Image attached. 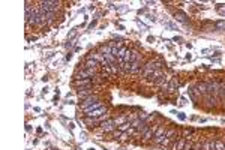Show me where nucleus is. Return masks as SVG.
Listing matches in <instances>:
<instances>
[{"label": "nucleus", "mask_w": 225, "mask_h": 150, "mask_svg": "<svg viewBox=\"0 0 225 150\" xmlns=\"http://www.w3.org/2000/svg\"><path fill=\"white\" fill-rule=\"evenodd\" d=\"M215 26H216L218 30H225V21H218Z\"/></svg>", "instance_id": "obj_23"}, {"label": "nucleus", "mask_w": 225, "mask_h": 150, "mask_svg": "<svg viewBox=\"0 0 225 150\" xmlns=\"http://www.w3.org/2000/svg\"><path fill=\"white\" fill-rule=\"evenodd\" d=\"M218 12H219L221 15H225V5H219V6H218Z\"/></svg>", "instance_id": "obj_26"}, {"label": "nucleus", "mask_w": 225, "mask_h": 150, "mask_svg": "<svg viewBox=\"0 0 225 150\" xmlns=\"http://www.w3.org/2000/svg\"><path fill=\"white\" fill-rule=\"evenodd\" d=\"M147 117H149V114H146V113H143V114H140V117H138V119H141V120L144 122V120H146Z\"/></svg>", "instance_id": "obj_29"}, {"label": "nucleus", "mask_w": 225, "mask_h": 150, "mask_svg": "<svg viewBox=\"0 0 225 150\" xmlns=\"http://www.w3.org/2000/svg\"><path fill=\"white\" fill-rule=\"evenodd\" d=\"M84 123L89 125V126H96V125L101 123V120H99V119H93V117H86V119H84Z\"/></svg>", "instance_id": "obj_12"}, {"label": "nucleus", "mask_w": 225, "mask_h": 150, "mask_svg": "<svg viewBox=\"0 0 225 150\" xmlns=\"http://www.w3.org/2000/svg\"><path fill=\"white\" fill-rule=\"evenodd\" d=\"M74 81H77V80H87V78H90V75H89V72H87V69H78L77 71V74L74 75Z\"/></svg>", "instance_id": "obj_6"}, {"label": "nucleus", "mask_w": 225, "mask_h": 150, "mask_svg": "<svg viewBox=\"0 0 225 150\" xmlns=\"http://www.w3.org/2000/svg\"><path fill=\"white\" fill-rule=\"evenodd\" d=\"M77 33H78V30H77V29H74V30H72V32L68 35V39H74V38L77 36Z\"/></svg>", "instance_id": "obj_25"}, {"label": "nucleus", "mask_w": 225, "mask_h": 150, "mask_svg": "<svg viewBox=\"0 0 225 150\" xmlns=\"http://www.w3.org/2000/svg\"><path fill=\"white\" fill-rule=\"evenodd\" d=\"M74 86H77L78 89H83V87H93L92 78H87V80H77V81H74Z\"/></svg>", "instance_id": "obj_5"}, {"label": "nucleus", "mask_w": 225, "mask_h": 150, "mask_svg": "<svg viewBox=\"0 0 225 150\" xmlns=\"http://www.w3.org/2000/svg\"><path fill=\"white\" fill-rule=\"evenodd\" d=\"M161 77H162V71H161V69H156V71H155V72H153V74H152L149 78H150V80L155 83V81H156V80H159Z\"/></svg>", "instance_id": "obj_15"}, {"label": "nucleus", "mask_w": 225, "mask_h": 150, "mask_svg": "<svg viewBox=\"0 0 225 150\" xmlns=\"http://www.w3.org/2000/svg\"><path fill=\"white\" fill-rule=\"evenodd\" d=\"M99 66V62H96L95 59H92V57H87V60H86V66L84 68H90V69H96Z\"/></svg>", "instance_id": "obj_8"}, {"label": "nucleus", "mask_w": 225, "mask_h": 150, "mask_svg": "<svg viewBox=\"0 0 225 150\" xmlns=\"http://www.w3.org/2000/svg\"><path fill=\"white\" fill-rule=\"evenodd\" d=\"M224 150H225V149H224Z\"/></svg>", "instance_id": "obj_31"}, {"label": "nucleus", "mask_w": 225, "mask_h": 150, "mask_svg": "<svg viewBox=\"0 0 225 150\" xmlns=\"http://www.w3.org/2000/svg\"><path fill=\"white\" fill-rule=\"evenodd\" d=\"M185 146H186V141L185 140H179V143L173 144V150H183Z\"/></svg>", "instance_id": "obj_14"}, {"label": "nucleus", "mask_w": 225, "mask_h": 150, "mask_svg": "<svg viewBox=\"0 0 225 150\" xmlns=\"http://www.w3.org/2000/svg\"><path fill=\"white\" fill-rule=\"evenodd\" d=\"M104 113H107V108H99V110H95V111H92V113H87V117H93V119H99L101 117V114H104Z\"/></svg>", "instance_id": "obj_7"}, {"label": "nucleus", "mask_w": 225, "mask_h": 150, "mask_svg": "<svg viewBox=\"0 0 225 150\" xmlns=\"http://www.w3.org/2000/svg\"><path fill=\"white\" fill-rule=\"evenodd\" d=\"M174 134H176V131H174V129H171V131H167V134H165V137H167V138H170V137H173Z\"/></svg>", "instance_id": "obj_28"}, {"label": "nucleus", "mask_w": 225, "mask_h": 150, "mask_svg": "<svg viewBox=\"0 0 225 150\" xmlns=\"http://www.w3.org/2000/svg\"><path fill=\"white\" fill-rule=\"evenodd\" d=\"M224 149H225V143L221 140H216L215 141V150H224Z\"/></svg>", "instance_id": "obj_18"}, {"label": "nucleus", "mask_w": 225, "mask_h": 150, "mask_svg": "<svg viewBox=\"0 0 225 150\" xmlns=\"http://www.w3.org/2000/svg\"><path fill=\"white\" fill-rule=\"evenodd\" d=\"M165 134H167V131H165V126H161V128L156 131L155 137H162V135H165Z\"/></svg>", "instance_id": "obj_22"}, {"label": "nucleus", "mask_w": 225, "mask_h": 150, "mask_svg": "<svg viewBox=\"0 0 225 150\" xmlns=\"http://www.w3.org/2000/svg\"><path fill=\"white\" fill-rule=\"evenodd\" d=\"M143 123H144V122H143L141 119H135L134 122H131V126H132V128H138V126H141Z\"/></svg>", "instance_id": "obj_21"}, {"label": "nucleus", "mask_w": 225, "mask_h": 150, "mask_svg": "<svg viewBox=\"0 0 225 150\" xmlns=\"http://www.w3.org/2000/svg\"><path fill=\"white\" fill-rule=\"evenodd\" d=\"M153 134H155V128H149V131L143 135V137H144V141H149V140L153 137Z\"/></svg>", "instance_id": "obj_17"}, {"label": "nucleus", "mask_w": 225, "mask_h": 150, "mask_svg": "<svg viewBox=\"0 0 225 150\" xmlns=\"http://www.w3.org/2000/svg\"><path fill=\"white\" fill-rule=\"evenodd\" d=\"M102 131L104 132H113V131H114L116 129V122L114 120H111V119H108V120H105V122H102Z\"/></svg>", "instance_id": "obj_3"}, {"label": "nucleus", "mask_w": 225, "mask_h": 150, "mask_svg": "<svg viewBox=\"0 0 225 150\" xmlns=\"http://www.w3.org/2000/svg\"><path fill=\"white\" fill-rule=\"evenodd\" d=\"M156 69H158L156 62H153V60L147 62V63H146V66L143 68V77H150V75L156 71Z\"/></svg>", "instance_id": "obj_1"}, {"label": "nucleus", "mask_w": 225, "mask_h": 150, "mask_svg": "<svg viewBox=\"0 0 225 150\" xmlns=\"http://www.w3.org/2000/svg\"><path fill=\"white\" fill-rule=\"evenodd\" d=\"M128 119H129V117H126V116H120V117H119V119H116L114 122H116V125H117V126H120V125L126 123V122H128Z\"/></svg>", "instance_id": "obj_19"}, {"label": "nucleus", "mask_w": 225, "mask_h": 150, "mask_svg": "<svg viewBox=\"0 0 225 150\" xmlns=\"http://www.w3.org/2000/svg\"><path fill=\"white\" fill-rule=\"evenodd\" d=\"M128 11H129V8H128V6H125V5H123V6H120V8H117V12H120V14H125V12H128Z\"/></svg>", "instance_id": "obj_24"}, {"label": "nucleus", "mask_w": 225, "mask_h": 150, "mask_svg": "<svg viewBox=\"0 0 225 150\" xmlns=\"http://www.w3.org/2000/svg\"><path fill=\"white\" fill-rule=\"evenodd\" d=\"M203 150H215V141L207 140L203 143Z\"/></svg>", "instance_id": "obj_13"}, {"label": "nucleus", "mask_w": 225, "mask_h": 150, "mask_svg": "<svg viewBox=\"0 0 225 150\" xmlns=\"http://www.w3.org/2000/svg\"><path fill=\"white\" fill-rule=\"evenodd\" d=\"M78 98L81 99V101H84V99H87L89 96H92L93 95V87H83V89H78Z\"/></svg>", "instance_id": "obj_2"}, {"label": "nucleus", "mask_w": 225, "mask_h": 150, "mask_svg": "<svg viewBox=\"0 0 225 150\" xmlns=\"http://www.w3.org/2000/svg\"><path fill=\"white\" fill-rule=\"evenodd\" d=\"M99 108H102V102L101 101H98L96 104H93L92 107H87V108H84V113H92V111H95V110H99Z\"/></svg>", "instance_id": "obj_11"}, {"label": "nucleus", "mask_w": 225, "mask_h": 150, "mask_svg": "<svg viewBox=\"0 0 225 150\" xmlns=\"http://www.w3.org/2000/svg\"><path fill=\"white\" fill-rule=\"evenodd\" d=\"M54 18H56V14H54V12H47V14H45V23H47V24L53 23Z\"/></svg>", "instance_id": "obj_16"}, {"label": "nucleus", "mask_w": 225, "mask_h": 150, "mask_svg": "<svg viewBox=\"0 0 225 150\" xmlns=\"http://www.w3.org/2000/svg\"><path fill=\"white\" fill-rule=\"evenodd\" d=\"M129 128H131V122H126V123H123V125L119 126V131H120V132H126Z\"/></svg>", "instance_id": "obj_20"}, {"label": "nucleus", "mask_w": 225, "mask_h": 150, "mask_svg": "<svg viewBox=\"0 0 225 150\" xmlns=\"http://www.w3.org/2000/svg\"><path fill=\"white\" fill-rule=\"evenodd\" d=\"M99 101V96L98 95H92V96H89L87 99H84L83 102H81V107H83V110L84 108H87V107H92L93 104H96Z\"/></svg>", "instance_id": "obj_4"}, {"label": "nucleus", "mask_w": 225, "mask_h": 150, "mask_svg": "<svg viewBox=\"0 0 225 150\" xmlns=\"http://www.w3.org/2000/svg\"><path fill=\"white\" fill-rule=\"evenodd\" d=\"M137 23H138V26H140V29H143V30H147V26H144V24H143L141 21H137Z\"/></svg>", "instance_id": "obj_30"}, {"label": "nucleus", "mask_w": 225, "mask_h": 150, "mask_svg": "<svg viewBox=\"0 0 225 150\" xmlns=\"http://www.w3.org/2000/svg\"><path fill=\"white\" fill-rule=\"evenodd\" d=\"M176 20L177 21H180V23H186L188 21V15L185 14V12H182V11H179V12H176Z\"/></svg>", "instance_id": "obj_10"}, {"label": "nucleus", "mask_w": 225, "mask_h": 150, "mask_svg": "<svg viewBox=\"0 0 225 150\" xmlns=\"http://www.w3.org/2000/svg\"><path fill=\"white\" fill-rule=\"evenodd\" d=\"M165 81H167V80H165V77H161L159 80H156V81H155V84H158V86H161V84H164Z\"/></svg>", "instance_id": "obj_27"}, {"label": "nucleus", "mask_w": 225, "mask_h": 150, "mask_svg": "<svg viewBox=\"0 0 225 150\" xmlns=\"http://www.w3.org/2000/svg\"><path fill=\"white\" fill-rule=\"evenodd\" d=\"M129 72H131V74H138V72H141V60H138V62L132 63V65H131Z\"/></svg>", "instance_id": "obj_9"}]
</instances>
